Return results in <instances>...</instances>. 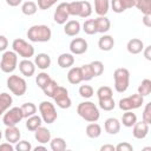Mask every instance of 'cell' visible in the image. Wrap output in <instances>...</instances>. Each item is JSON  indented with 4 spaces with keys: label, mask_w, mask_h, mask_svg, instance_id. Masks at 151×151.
Wrapping results in <instances>:
<instances>
[{
    "label": "cell",
    "mask_w": 151,
    "mask_h": 151,
    "mask_svg": "<svg viewBox=\"0 0 151 151\" xmlns=\"http://www.w3.org/2000/svg\"><path fill=\"white\" fill-rule=\"evenodd\" d=\"M144 103V97L139 93H134L130 97L122 98L119 100V109L122 111H132L134 109H139Z\"/></svg>",
    "instance_id": "ba28073f"
},
{
    "label": "cell",
    "mask_w": 151,
    "mask_h": 151,
    "mask_svg": "<svg viewBox=\"0 0 151 151\" xmlns=\"http://www.w3.org/2000/svg\"><path fill=\"white\" fill-rule=\"evenodd\" d=\"M94 94V90L91 85H81L79 87V96L81 98H85V99H88L91 98L92 96Z\"/></svg>",
    "instance_id": "60d3db41"
},
{
    "label": "cell",
    "mask_w": 151,
    "mask_h": 151,
    "mask_svg": "<svg viewBox=\"0 0 151 151\" xmlns=\"http://www.w3.org/2000/svg\"><path fill=\"white\" fill-rule=\"evenodd\" d=\"M136 122H137V116L132 111H125V113H123L122 123L125 127H132Z\"/></svg>",
    "instance_id": "4dcf8cb0"
},
{
    "label": "cell",
    "mask_w": 151,
    "mask_h": 151,
    "mask_svg": "<svg viewBox=\"0 0 151 151\" xmlns=\"http://www.w3.org/2000/svg\"><path fill=\"white\" fill-rule=\"evenodd\" d=\"M104 129L109 134H117L120 131V122L117 118H107L104 123Z\"/></svg>",
    "instance_id": "ffe728a7"
},
{
    "label": "cell",
    "mask_w": 151,
    "mask_h": 151,
    "mask_svg": "<svg viewBox=\"0 0 151 151\" xmlns=\"http://www.w3.org/2000/svg\"><path fill=\"white\" fill-rule=\"evenodd\" d=\"M110 8V0H94V12L98 15H106Z\"/></svg>",
    "instance_id": "4316f807"
},
{
    "label": "cell",
    "mask_w": 151,
    "mask_h": 151,
    "mask_svg": "<svg viewBox=\"0 0 151 151\" xmlns=\"http://www.w3.org/2000/svg\"><path fill=\"white\" fill-rule=\"evenodd\" d=\"M110 6H111V8H112V11L114 13H123L125 11L122 0H111Z\"/></svg>",
    "instance_id": "bcb514c9"
},
{
    "label": "cell",
    "mask_w": 151,
    "mask_h": 151,
    "mask_svg": "<svg viewBox=\"0 0 151 151\" xmlns=\"http://www.w3.org/2000/svg\"><path fill=\"white\" fill-rule=\"evenodd\" d=\"M50 79H51V77H50L48 73H46V72H40V73L35 77V83H37V85H38L40 88H42V87L48 83Z\"/></svg>",
    "instance_id": "b9f144b4"
},
{
    "label": "cell",
    "mask_w": 151,
    "mask_h": 151,
    "mask_svg": "<svg viewBox=\"0 0 151 151\" xmlns=\"http://www.w3.org/2000/svg\"><path fill=\"white\" fill-rule=\"evenodd\" d=\"M114 147H116V151H133V146L127 142L119 143Z\"/></svg>",
    "instance_id": "681fc988"
},
{
    "label": "cell",
    "mask_w": 151,
    "mask_h": 151,
    "mask_svg": "<svg viewBox=\"0 0 151 151\" xmlns=\"http://www.w3.org/2000/svg\"><path fill=\"white\" fill-rule=\"evenodd\" d=\"M86 136L88 137V138H92V139H96V138H98V137H100V134H101V126L98 124V123H96V122H93V123H90L87 126H86Z\"/></svg>",
    "instance_id": "484cf974"
},
{
    "label": "cell",
    "mask_w": 151,
    "mask_h": 151,
    "mask_svg": "<svg viewBox=\"0 0 151 151\" xmlns=\"http://www.w3.org/2000/svg\"><path fill=\"white\" fill-rule=\"evenodd\" d=\"M142 118L145 123L147 124H151V103H147L144 107V111H143V114H142Z\"/></svg>",
    "instance_id": "c3c4849f"
},
{
    "label": "cell",
    "mask_w": 151,
    "mask_h": 151,
    "mask_svg": "<svg viewBox=\"0 0 151 151\" xmlns=\"http://www.w3.org/2000/svg\"><path fill=\"white\" fill-rule=\"evenodd\" d=\"M34 138L38 143L40 144H46L51 140V131L47 127L44 126H39L35 131H34Z\"/></svg>",
    "instance_id": "d6986e66"
},
{
    "label": "cell",
    "mask_w": 151,
    "mask_h": 151,
    "mask_svg": "<svg viewBox=\"0 0 151 151\" xmlns=\"http://www.w3.org/2000/svg\"><path fill=\"white\" fill-rule=\"evenodd\" d=\"M17 145H15V150H18V151H31L32 150V145H31V143L29 142H27V140H19L18 143H15Z\"/></svg>",
    "instance_id": "7dc6e473"
},
{
    "label": "cell",
    "mask_w": 151,
    "mask_h": 151,
    "mask_svg": "<svg viewBox=\"0 0 151 151\" xmlns=\"http://www.w3.org/2000/svg\"><path fill=\"white\" fill-rule=\"evenodd\" d=\"M1 138H2V131L0 130V140H1Z\"/></svg>",
    "instance_id": "91938a15"
},
{
    "label": "cell",
    "mask_w": 151,
    "mask_h": 151,
    "mask_svg": "<svg viewBox=\"0 0 151 151\" xmlns=\"http://www.w3.org/2000/svg\"><path fill=\"white\" fill-rule=\"evenodd\" d=\"M22 2V0H6V4L11 7H17Z\"/></svg>",
    "instance_id": "11a10c76"
},
{
    "label": "cell",
    "mask_w": 151,
    "mask_h": 151,
    "mask_svg": "<svg viewBox=\"0 0 151 151\" xmlns=\"http://www.w3.org/2000/svg\"><path fill=\"white\" fill-rule=\"evenodd\" d=\"M90 66L92 68V72H93L94 77H99V76L103 74V72H104V64L100 60H94V61L90 63Z\"/></svg>",
    "instance_id": "ab89813d"
},
{
    "label": "cell",
    "mask_w": 151,
    "mask_h": 151,
    "mask_svg": "<svg viewBox=\"0 0 151 151\" xmlns=\"http://www.w3.org/2000/svg\"><path fill=\"white\" fill-rule=\"evenodd\" d=\"M20 137H21V133H20V130L15 126H6V130H5V139L6 142L11 143V144H15L20 140Z\"/></svg>",
    "instance_id": "9a60e30c"
},
{
    "label": "cell",
    "mask_w": 151,
    "mask_h": 151,
    "mask_svg": "<svg viewBox=\"0 0 151 151\" xmlns=\"http://www.w3.org/2000/svg\"><path fill=\"white\" fill-rule=\"evenodd\" d=\"M12 48L18 55L22 57L24 59H29L31 57L34 55V47L21 38H17L13 40Z\"/></svg>",
    "instance_id": "5b68a950"
},
{
    "label": "cell",
    "mask_w": 151,
    "mask_h": 151,
    "mask_svg": "<svg viewBox=\"0 0 151 151\" xmlns=\"http://www.w3.org/2000/svg\"><path fill=\"white\" fill-rule=\"evenodd\" d=\"M92 14V6L88 1L85 0H80V13L79 17L80 18H88Z\"/></svg>",
    "instance_id": "74e56055"
},
{
    "label": "cell",
    "mask_w": 151,
    "mask_h": 151,
    "mask_svg": "<svg viewBox=\"0 0 151 151\" xmlns=\"http://www.w3.org/2000/svg\"><path fill=\"white\" fill-rule=\"evenodd\" d=\"M13 150H14V146L8 142L0 144V151H13Z\"/></svg>",
    "instance_id": "816d5d0a"
},
{
    "label": "cell",
    "mask_w": 151,
    "mask_h": 151,
    "mask_svg": "<svg viewBox=\"0 0 151 151\" xmlns=\"http://www.w3.org/2000/svg\"><path fill=\"white\" fill-rule=\"evenodd\" d=\"M100 151H116V147L114 145H111V144H105L100 147Z\"/></svg>",
    "instance_id": "9f6ffc18"
},
{
    "label": "cell",
    "mask_w": 151,
    "mask_h": 151,
    "mask_svg": "<svg viewBox=\"0 0 151 151\" xmlns=\"http://www.w3.org/2000/svg\"><path fill=\"white\" fill-rule=\"evenodd\" d=\"M50 146L53 151H64L66 150V142L61 137H55L50 140Z\"/></svg>",
    "instance_id": "1f68e13d"
},
{
    "label": "cell",
    "mask_w": 151,
    "mask_h": 151,
    "mask_svg": "<svg viewBox=\"0 0 151 151\" xmlns=\"http://www.w3.org/2000/svg\"><path fill=\"white\" fill-rule=\"evenodd\" d=\"M38 150H46V146H42V145H38L34 147V151H38Z\"/></svg>",
    "instance_id": "680465c9"
},
{
    "label": "cell",
    "mask_w": 151,
    "mask_h": 151,
    "mask_svg": "<svg viewBox=\"0 0 151 151\" xmlns=\"http://www.w3.org/2000/svg\"><path fill=\"white\" fill-rule=\"evenodd\" d=\"M67 5H68V2H60V4L57 6L55 11H54L53 19H54V21H55L57 24H59V25H64V24L68 20L70 14H68Z\"/></svg>",
    "instance_id": "8fae6325"
},
{
    "label": "cell",
    "mask_w": 151,
    "mask_h": 151,
    "mask_svg": "<svg viewBox=\"0 0 151 151\" xmlns=\"http://www.w3.org/2000/svg\"><path fill=\"white\" fill-rule=\"evenodd\" d=\"M12 103H13V98L11 94L6 92L0 93V116H2L12 106Z\"/></svg>",
    "instance_id": "cb8c5ba5"
},
{
    "label": "cell",
    "mask_w": 151,
    "mask_h": 151,
    "mask_svg": "<svg viewBox=\"0 0 151 151\" xmlns=\"http://www.w3.org/2000/svg\"><path fill=\"white\" fill-rule=\"evenodd\" d=\"M134 7L144 15H151V0H134Z\"/></svg>",
    "instance_id": "f1b7e54d"
},
{
    "label": "cell",
    "mask_w": 151,
    "mask_h": 151,
    "mask_svg": "<svg viewBox=\"0 0 151 151\" xmlns=\"http://www.w3.org/2000/svg\"><path fill=\"white\" fill-rule=\"evenodd\" d=\"M143 51H144V57L146 58V60H151V46L144 47Z\"/></svg>",
    "instance_id": "db71d44e"
},
{
    "label": "cell",
    "mask_w": 151,
    "mask_h": 151,
    "mask_svg": "<svg viewBox=\"0 0 151 151\" xmlns=\"http://www.w3.org/2000/svg\"><path fill=\"white\" fill-rule=\"evenodd\" d=\"M27 38L32 42H47L52 38V31L47 25H33L27 31Z\"/></svg>",
    "instance_id": "6da1fadb"
},
{
    "label": "cell",
    "mask_w": 151,
    "mask_h": 151,
    "mask_svg": "<svg viewBox=\"0 0 151 151\" xmlns=\"http://www.w3.org/2000/svg\"><path fill=\"white\" fill-rule=\"evenodd\" d=\"M39 112H40V117L42 119L44 123H47V124H53L57 118H58V113H57V110L54 107V105L51 103V101H47V100H44L39 104Z\"/></svg>",
    "instance_id": "8992f818"
},
{
    "label": "cell",
    "mask_w": 151,
    "mask_h": 151,
    "mask_svg": "<svg viewBox=\"0 0 151 151\" xmlns=\"http://www.w3.org/2000/svg\"><path fill=\"white\" fill-rule=\"evenodd\" d=\"M57 1H58V0H38L37 6H38V8H39V9L45 11V9L51 8L53 5H55V4H57Z\"/></svg>",
    "instance_id": "f6af8a7d"
},
{
    "label": "cell",
    "mask_w": 151,
    "mask_h": 151,
    "mask_svg": "<svg viewBox=\"0 0 151 151\" xmlns=\"http://www.w3.org/2000/svg\"><path fill=\"white\" fill-rule=\"evenodd\" d=\"M79 67H80V73H81L83 81H88V80H91V79L94 77L90 64H85V65H81V66H79Z\"/></svg>",
    "instance_id": "f35d334b"
},
{
    "label": "cell",
    "mask_w": 151,
    "mask_h": 151,
    "mask_svg": "<svg viewBox=\"0 0 151 151\" xmlns=\"http://www.w3.org/2000/svg\"><path fill=\"white\" fill-rule=\"evenodd\" d=\"M18 66V54L14 51H5L1 61H0V68L4 73H12Z\"/></svg>",
    "instance_id": "52a82bcc"
},
{
    "label": "cell",
    "mask_w": 151,
    "mask_h": 151,
    "mask_svg": "<svg viewBox=\"0 0 151 151\" xmlns=\"http://www.w3.org/2000/svg\"><path fill=\"white\" fill-rule=\"evenodd\" d=\"M8 47V40L5 35H0V52H5Z\"/></svg>",
    "instance_id": "f907efd6"
},
{
    "label": "cell",
    "mask_w": 151,
    "mask_h": 151,
    "mask_svg": "<svg viewBox=\"0 0 151 151\" xmlns=\"http://www.w3.org/2000/svg\"><path fill=\"white\" fill-rule=\"evenodd\" d=\"M19 71L22 76L29 78L35 72V65L29 59H22L21 61H19Z\"/></svg>",
    "instance_id": "5bb4252c"
},
{
    "label": "cell",
    "mask_w": 151,
    "mask_h": 151,
    "mask_svg": "<svg viewBox=\"0 0 151 151\" xmlns=\"http://www.w3.org/2000/svg\"><path fill=\"white\" fill-rule=\"evenodd\" d=\"M77 113L86 122L93 123L97 122L100 117V112L98 106L92 101H83L77 106Z\"/></svg>",
    "instance_id": "7a4b0ae2"
},
{
    "label": "cell",
    "mask_w": 151,
    "mask_h": 151,
    "mask_svg": "<svg viewBox=\"0 0 151 151\" xmlns=\"http://www.w3.org/2000/svg\"><path fill=\"white\" fill-rule=\"evenodd\" d=\"M57 61L61 68H68L74 64V57L72 53H61Z\"/></svg>",
    "instance_id": "d4e9b609"
},
{
    "label": "cell",
    "mask_w": 151,
    "mask_h": 151,
    "mask_svg": "<svg viewBox=\"0 0 151 151\" xmlns=\"http://www.w3.org/2000/svg\"><path fill=\"white\" fill-rule=\"evenodd\" d=\"M143 48H144V42L138 38H132L127 41L126 50L130 54H139L140 52H143Z\"/></svg>",
    "instance_id": "e0dca14e"
},
{
    "label": "cell",
    "mask_w": 151,
    "mask_h": 151,
    "mask_svg": "<svg viewBox=\"0 0 151 151\" xmlns=\"http://www.w3.org/2000/svg\"><path fill=\"white\" fill-rule=\"evenodd\" d=\"M137 93H139L140 96H143V97H146V96H149L150 93H151V80L150 79H143L142 80V83L139 84V86H138V92Z\"/></svg>",
    "instance_id": "e575fe53"
},
{
    "label": "cell",
    "mask_w": 151,
    "mask_h": 151,
    "mask_svg": "<svg viewBox=\"0 0 151 151\" xmlns=\"http://www.w3.org/2000/svg\"><path fill=\"white\" fill-rule=\"evenodd\" d=\"M67 8H68V14H70V15L79 17V13H80V1H72V2H68Z\"/></svg>",
    "instance_id": "ee69618b"
},
{
    "label": "cell",
    "mask_w": 151,
    "mask_h": 151,
    "mask_svg": "<svg viewBox=\"0 0 151 151\" xmlns=\"http://www.w3.org/2000/svg\"><path fill=\"white\" fill-rule=\"evenodd\" d=\"M37 11H38V6H37V4H35L34 1H32V0L25 1V2L22 4V6H21V12H22L25 15H27V17L35 14Z\"/></svg>",
    "instance_id": "f546056e"
},
{
    "label": "cell",
    "mask_w": 151,
    "mask_h": 151,
    "mask_svg": "<svg viewBox=\"0 0 151 151\" xmlns=\"http://www.w3.org/2000/svg\"><path fill=\"white\" fill-rule=\"evenodd\" d=\"M24 119V114L21 111V107H9L4 114H2V123L6 126H15L18 123H20Z\"/></svg>",
    "instance_id": "9c48e42d"
},
{
    "label": "cell",
    "mask_w": 151,
    "mask_h": 151,
    "mask_svg": "<svg viewBox=\"0 0 151 151\" xmlns=\"http://www.w3.org/2000/svg\"><path fill=\"white\" fill-rule=\"evenodd\" d=\"M51 57L47 53H38L34 58V65L40 70H47L51 66Z\"/></svg>",
    "instance_id": "ac0fdd59"
},
{
    "label": "cell",
    "mask_w": 151,
    "mask_h": 151,
    "mask_svg": "<svg viewBox=\"0 0 151 151\" xmlns=\"http://www.w3.org/2000/svg\"><path fill=\"white\" fill-rule=\"evenodd\" d=\"M114 46V39L112 35H109V34H103L99 40H98V47L104 51V52H109L113 48Z\"/></svg>",
    "instance_id": "44dd1931"
},
{
    "label": "cell",
    "mask_w": 151,
    "mask_h": 151,
    "mask_svg": "<svg viewBox=\"0 0 151 151\" xmlns=\"http://www.w3.org/2000/svg\"><path fill=\"white\" fill-rule=\"evenodd\" d=\"M7 88L15 96L21 97L27 91V83L22 77H19L17 74H12L6 80Z\"/></svg>",
    "instance_id": "277c9868"
},
{
    "label": "cell",
    "mask_w": 151,
    "mask_h": 151,
    "mask_svg": "<svg viewBox=\"0 0 151 151\" xmlns=\"http://www.w3.org/2000/svg\"><path fill=\"white\" fill-rule=\"evenodd\" d=\"M88 48L87 41L83 38H74L71 42H70V51L71 53L74 55H79V54H84Z\"/></svg>",
    "instance_id": "7c38bea8"
},
{
    "label": "cell",
    "mask_w": 151,
    "mask_h": 151,
    "mask_svg": "<svg viewBox=\"0 0 151 151\" xmlns=\"http://www.w3.org/2000/svg\"><path fill=\"white\" fill-rule=\"evenodd\" d=\"M94 20H96L97 33H103V34H105V33L109 32V29L111 28V22H110V20L106 18V15H99V17L96 18Z\"/></svg>",
    "instance_id": "7402d4cb"
},
{
    "label": "cell",
    "mask_w": 151,
    "mask_h": 151,
    "mask_svg": "<svg viewBox=\"0 0 151 151\" xmlns=\"http://www.w3.org/2000/svg\"><path fill=\"white\" fill-rule=\"evenodd\" d=\"M58 86H59V85H58V83H57L54 79H52V78H51V79L48 80V83H47V84H46L41 90H42V92H44V94H45V96H47V97H51V98H52V97H53V94H54V92H55V90L58 88Z\"/></svg>",
    "instance_id": "d6a6232c"
},
{
    "label": "cell",
    "mask_w": 151,
    "mask_h": 151,
    "mask_svg": "<svg viewBox=\"0 0 151 151\" xmlns=\"http://www.w3.org/2000/svg\"><path fill=\"white\" fill-rule=\"evenodd\" d=\"M52 98L54 99L57 106L60 109H68L72 105V101L68 97V91L64 86H58V88L55 90Z\"/></svg>",
    "instance_id": "30bf717a"
},
{
    "label": "cell",
    "mask_w": 151,
    "mask_h": 151,
    "mask_svg": "<svg viewBox=\"0 0 151 151\" xmlns=\"http://www.w3.org/2000/svg\"><path fill=\"white\" fill-rule=\"evenodd\" d=\"M83 31L88 34V35H93L97 33V28H96V20L94 19H87L85 20V22L83 24Z\"/></svg>",
    "instance_id": "8d00e7d4"
},
{
    "label": "cell",
    "mask_w": 151,
    "mask_h": 151,
    "mask_svg": "<svg viewBox=\"0 0 151 151\" xmlns=\"http://www.w3.org/2000/svg\"><path fill=\"white\" fill-rule=\"evenodd\" d=\"M99 101V107L104 111H112L116 106V103H114V99L113 97H107V98H101V99H98Z\"/></svg>",
    "instance_id": "836d02e7"
},
{
    "label": "cell",
    "mask_w": 151,
    "mask_h": 151,
    "mask_svg": "<svg viewBox=\"0 0 151 151\" xmlns=\"http://www.w3.org/2000/svg\"><path fill=\"white\" fill-rule=\"evenodd\" d=\"M41 124H42L41 117L40 116H37V114H33V116H31V117L27 118V120H26V129L28 131L34 132L39 126H41Z\"/></svg>",
    "instance_id": "83f0119b"
},
{
    "label": "cell",
    "mask_w": 151,
    "mask_h": 151,
    "mask_svg": "<svg viewBox=\"0 0 151 151\" xmlns=\"http://www.w3.org/2000/svg\"><path fill=\"white\" fill-rule=\"evenodd\" d=\"M20 107H21L24 118H28V117H31V116H33V114L37 113V106L33 103H25Z\"/></svg>",
    "instance_id": "d590c367"
},
{
    "label": "cell",
    "mask_w": 151,
    "mask_h": 151,
    "mask_svg": "<svg viewBox=\"0 0 151 151\" xmlns=\"http://www.w3.org/2000/svg\"><path fill=\"white\" fill-rule=\"evenodd\" d=\"M64 25H65L64 26V32L68 37H76L77 34H79L80 28H81L80 22L78 20H68Z\"/></svg>",
    "instance_id": "2e32d148"
},
{
    "label": "cell",
    "mask_w": 151,
    "mask_h": 151,
    "mask_svg": "<svg viewBox=\"0 0 151 151\" xmlns=\"http://www.w3.org/2000/svg\"><path fill=\"white\" fill-rule=\"evenodd\" d=\"M113 96V91L110 86H100L97 90V97L98 99L101 98H107V97H112Z\"/></svg>",
    "instance_id": "7bdbcfd3"
},
{
    "label": "cell",
    "mask_w": 151,
    "mask_h": 151,
    "mask_svg": "<svg viewBox=\"0 0 151 151\" xmlns=\"http://www.w3.org/2000/svg\"><path fill=\"white\" fill-rule=\"evenodd\" d=\"M67 80L72 85H78L83 81L81 73H80V67H71L68 73H67Z\"/></svg>",
    "instance_id": "603a6c76"
},
{
    "label": "cell",
    "mask_w": 151,
    "mask_h": 151,
    "mask_svg": "<svg viewBox=\"0 0 151 151\" xmlns=\"http://www.w3.org/2000/svg\"><path fill=\"white\" fill-rule=\"evenodd\" d=\"M113 79H114V90L118 93H124L129 88L130 84V72L125 67L116 68L113 72Z\"/></svg>",
    "instance_id": "3957f363"
},
{
    "label": "cell",
    "mask_w": 151,
    "mask_h": 151,
    "mask_svg": "<svg viewBox=\"0 0 151 151\" xmlns=\"http://www.w3.org/2000/svg\"><path fill=\"white\" fill-rule=\"evenodd\" d=\"M149 125L147 123H145L144 120L142 122H136L134 125L132 126V136L136 139H144L147 133H149Z\"/></svg>",
    "instance_id": "4fadbf2b"
},
{
    "label": "cell",
    "mask_w": 151,
    "mask_h": 151,
    "mask_svg": "<svg viewBox=\"0 0 151 151\" xmlns=\"http://www.w3.org/2000/svg\"><path fill=\"white\" fill-rule=\"evenodd\" d=\"M143 24L146 27H151V15H144L143 17Z\"/></svg>",
    "instance_id": "6f0895ef"
},
{
    "label": "cell",
    "mask_w": 151,
    "mask_h": 151,
    "mask_svg": "<svg viewBox=\"0 0 151 151\" xmlns=\"http://www.w3.org/2000/svg\"><path fill=\"white\" fill-rule=\"evenodd\" d=\"M122 2H123V6H124L125 11L129 9V8L134 7V0H122Z\"/></svg>",
    "instance_id": "f5cc1de1"
}]
</instances>
